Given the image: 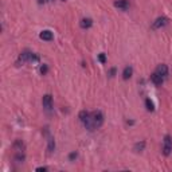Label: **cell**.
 I'll list each match as a JSON object with an SVG mask.
<instances>
[{
  "instance_id": "1",
  "label": "cell",
  "mask_w": 172,
  "mask_h": 172,
  "mask_svg": "<svg viewBox=\"0 0 172 172\" xmlns=\"http://www.w3.org/2000/svg\"><path fill=\"white\" fill-rule=\"evenodd\" d=\"M102 124H104V114H102L101 110H94L90 113L89 118L83 122V125L86 126L87 130H96V129L101 128Z\"/></svg>"
},
{
  "instance_id": "2",
  "label": "cell",
  "mask_w": 172,
  "mask_h": 172,
  "mask_svg": "<svg viewBox=\"0 0 172 172\" xmlns=\"http://www.w3.org/2000/svg\"><path fill=\"white\" fill-rule=\"evenodd\" d=\"M38 61H39V56L35 55V54L31 53V51L26 50V51H23V53L19 55L16 64H18V66H20V64L26 63V62H38Z\"/></svg>"
},
{
  "instance_id": "3",
  "label": "cell",
  "mask_w": 172,
  "mask_h": 172,
  "mask_svg": "<svg viewBox=\"0 0 172 172\" xmlns=\"http://www.w3.org/2000/svg\"><path fill=\"white\" fill-rule=\"evenodd\" d=\"M171 150H172V139L171 136L167 134L164 137V141H163V153L164 156H169L171 155Z\"/></svg>"
},
{
  "instance_id": "4",
  "label": "cell",
  "mask_w": 172,
  "mask_h": 172,
  "mask_svg": "<svg viewBox=\"0 0 172 172\" xmlns=\"http://www.w3.org/2000/svg\"><path fill=\"white\" fill-rule=\"evenodd\" d=\"M167 24H168V19L164 18V16H161V18H157L152 23V28L153 30H159V28H161V27L167 26Z\"/></svg>"
},
{
  "instance_id": "5",
  "label": "cell",
  "mask_w": 172,
  "mask_h": 172,
  "mask_svg": "<svg viewBox=\"0 0 172 172\" xmlns=\"http://www.w3.org/2000/svg\"><path fill=\"white\" fill-rule=\"evenodd\" d=\"M42 104H43V108H44L46 110H51V109H53V97H51L50 94L43 96Z\"/></svg>"
},
{
  "instance_id": "6",
  "label": "cell",
  "mask_w": 172,
  "mask_h": 172,
  "mask_svg": "<svg viewBox=\"0 0 172 172\" xmlns=\"http://www.w3.org/2000/svg\"><path fill=\"white\" fill-rule=\"evenodd\" d=\"M156 73H157L159 75H161L163 78H165L167 75H168V66H167V64H159V66L156 67Z\"/></svg>"
},
{
  "instance_id": "7",
  "label": "cell",
  "mask_w": 172,
  "mask_h": 172,
  "mask_svg": "<svg viewBox=\"0 0 172 172\" xmlns=\"http://www.w3.org/2000/svg\"><path fill=\"white\" fill-rule=\"evenodd\" d=\"M150 81H152V82L155 83L156 86H160L161 83L164 82V78L161 77V75H159L155 71V73H153V74H152V75H150Z\"/></svg>"
},
{
  "instance_id": "8",
  "label": "cell",
  "mask_w": 172,
  "mask_h": 172,
  "mask_svg": "<svg viewBox=\"0 0 172 172\" xmlns=\"http://www.w3.org/2000/svg\"><path fill=\"white\" fill-rule=\"evenodd\" d=\"M91 24H93V20H91L90 18H83L82 20L79 22L81 28H90Z\"/></svg>"
},
{
  "instance_id": "9",
  "label": "cell",
  "mask_w": 172,
  "mask_h": 172,
  "mask_svg": "<svg viewBox=\"0 0 172 172\" xmlns=\"http://www.w3.org/2000/svg\"><path fill=\"white\" fill-rule=\"evenodd\" d=\"M39 36H40V39H43V40H53L54 35H53V32H51V31H48V30H44V31L40 32Z\"/></svg>"
},
{
  "instance_id": "10",
  "label": "cell",
  "mask_w": 172,
  "mask_h": 172,
  "mask_svg": "<svg viewBox=\"0 0 172 172\" xmlns=\"http://www.w3.org/2000/svg\"><path fill=\"white\" fill-rule=\"evenodd\" d=\"M132 74H133V69H132L130 66H126L122 71V78L124 79H129V78L132 77Z\"/></svg>"
},
{
  "instance_id": "11",
  "label": "cell",
  "mask_w": 172,
  "mask_h": 172,
  "mask_svg": "<svg viewBox=\"0 0 172 172\" xmlns=\"http://www.w3.org/2000/svg\"><path fill=\"white\" fill-rule=\"evenodd\" d=\"M114 7L116 8H120V10L125 11L126 8H128V3H126V0H117V1L114 3Z\"/></svg>"
},
{
  "instance_id": "12",
  "label": "cell",
  "mask_w": 172,
  "mask_h": 172,
  "mask_svg": "<svg viewBox=\"0 0 172 172\" xmlns=\"http://www.w3.org/2000/svg\"><path fill=\"white\" fill-rule=\"evenodd\" d=\"M55 149V141H54L53 137H48V145H47V150L48 152H53Z\"/></svg>"
},
{
  "instance_id": "13",
  "label": "cell",
  "mask_w": 172,
  "mask_h": 172,
  "mask_svg": "<svg viewBox=\"0 0 172 172\" xmlns=\"http://www.w3.org/2000/svg\"><path fill=\"white\" fill-rule=\"evenodd\" d=\"M145 106H147V109L149 110V112H153V110H155V105H153L152 101H150V98L145 99Z\"/></svg>"
},
{
  "instance_id": "14",
  "label": "cell",
  "mask_w": 172,
  "mask_h": 172,
  "mask_svg": "<svg viewBox=\"0 0 172 172\" xmlns=\"http://www.w3.org/2000/svg\"><path fill=\"white\" fill-rule=\"evenodd\" d=\"M144 148H145V141H141V142H137V144H134L133 149L136 150V152H141Z\"/></svg>"
},
{
  "instance_id": "15",
  "label": "cell",
  "mask_w": 172,
  "mask_h": 172,
  "mask_svg": "<svg viewBox=\"0 0 172 172\" xmlns=\"http://www.w3.org/2000/svg\"><path fill=\"white\" fill-rule=\"evenodd\" d=\"M89 116H90V113L86 112V110H82V112L79 113V120L82 121V122H85V121L89 118Z\"/></svg>"
},
{
  "instance_id": "16",
  "label": "cell",
  "mask_w": 172,
  "mask_h": 172,
  "mask_svg": "<svg viewBox=\"0 0 172 172\" xmlns=\"http://www.w3.org/2000/svg\"><path fill=\"white\" fill-rule=\"evenodd\" d=\"M98 59H99V62H101V63H105V62H106V56H105L104 53L99 54V55H98Z\"/></svg>"
},
{
  "instance_id": "17",
  "label": "cell",
  "mask_w": 172,
  "mask_h": 172,
  "mask_svg": "<svg viewBox=\"0 0 172 172\" xmlns=\"http://www.w3.org/2000/svg\"><path fill=\"white\" fill-rule=\"evenodd\" d=\"M47 70H48V67H47V64H43L42 67H40V73H42L43 75L46 74V73H47Z\"/></svg>"
},
{
  "instance_id": "18",
  "label": "cell",
  "mask_w": 172,
  "mask_h": 172,
  "mask_svg": "<svg viewBox=\"0 0 172 172\" xmlns=\"http://www.w3.org/2000/svg\"><path fill=\"white\" fill-rule=\"evenodd\" d=\"M75 157H77V152H73V153H70V155H69V159H70V160H74Z\"/></svg>"
},
{
  "instance_id": "19",
  "label": "cell",
  "mask_w": 172,
  "mask_h": 172,
  "mask_svg": "<svg viewBox=\"0 0 172 172\" xmlns=\"http://www.w3.org/2000/svg\"><path fill=\"white\" fill-rule=\"evenodd\" d=\"M50 1H53V0H38L39 4H46V3H50Z\"/></svg>"
},
{
  "instance_id": "20",
  "label": "cell",
  "mask_w": 172,
  "mask_h": 172,
  "mask_svg": "<svg viewBox=\"0 0 172 172\" xmlns=\"http://www.w3.org/2000/svg\"><path fill=\"white\" fill-rule=\"evenodd\" d=\"M114 74H116V69H114V67H113V69H110L109 75H110V77H113V75H114Z\"/></svg>"
},
{
  "instance_id": "21",
  "label": "cell",
  "mask_w": 172,
  "mask_h": 172,
  "mask_svg": "<svg viewBox=\"0 0 172 172\" xmlns=\"http://www.w3.org/2000/svg\"><path fill=\"white\" fill-rule=\"evenodd\" d=\"M46 169H47V168H44V167H39V168H36V171L38 172H44Z\"/></svg>"
},
{
  "instance_id": "22",
  "label": "cell",
  "mask_w": 172,
  "mask_h": 172,
  "mask_svg": "<svg viewBox=\"0 0 172 172\" xmlns=\"http://www.w3.org/2000/svg\"><path fill=\"white\" fill-rule=\"evenodd\" d=\"M62 1H66V0H62Z\"/></svg>"
}]
</instances>
